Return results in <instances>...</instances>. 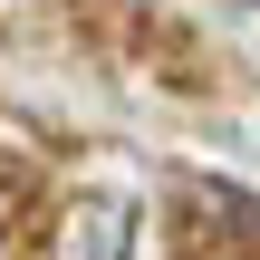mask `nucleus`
Instances as JSON below:
<instances>
[{"mask_svg":"<svg viewBox=\"0 0 260 260\" xmlns=\"http://www.w3.org/2000/svg\"><path fill=\"white\" fill-rule=\"evenodd\" d=\"M125 241H135V212L125 203H68L58 260H125Z\"/></svg>","mask_w":260,"mask_h":260,"instance_id":"obj_1","label":"nucleus"}]
</instances>
